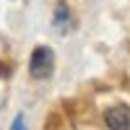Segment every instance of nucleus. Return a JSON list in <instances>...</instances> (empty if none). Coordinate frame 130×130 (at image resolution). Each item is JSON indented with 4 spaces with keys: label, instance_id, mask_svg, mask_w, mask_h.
Returning <instances> with one entry per match:
<instances>
[{
    "label": "nucleus",
    "instance_id": "nucleus-1",
    "mask_svg": "<svg viewBox=\"0 0 130 130\" xmlns=\"http://www.w3.org/2000/svg\"><path fill=\"white\" fill-rule=\"evenodd\" d=\"M52 70H55V52H52V47H47V44L34 47V52H31V57H29V73H31V78L44 81V78L52 75Z\"/></svg>",
    "mask_w": 130,
    "mask_h": 130
},
{
    "label": "nucleus",
    "instance_id": "nucleus-2",
    "mask_svg": "<svg viewBox=\"0 0 130 130\" xmlns=\"http://www.w3.org/2000/svg\"><path fill=\"white\" fill-rule=\"evenodd\" d=\"M104 125L109 130H130V107L115 104L109 109H104Z\"/></svg>",
    "mask_w": 130,
    "mask_h": 130
},
{
    "label": "nucleus",
    "instance_id": "nucleus-3",
    "mask_svg": "<svg viewBox=\"0 0 130 130\" xmlns=\"http://www.w3.org/2000/svg\"><path fill=\"white\" fill-rule=\"evenodd\" d=\"M52 26L57 29V34H65V31H70V26H73V16H70L68 3H60V5L55 8V16H52Z\"/></svg>",
    "mask_w": 130,
    "mask_h": 130
},
{
    "label": "nucleus",
    "instance_id": "nucleus-4",
    "mask_svg": "<svg viewBox=\"0 0 130 130\" xmlns=\"http://www.w3.org/2000/svg\"><path fill=\"white\" fill-rule=\"evenodd\" d=\"M10 130H29L26 117H24V115H16V117H13V122H10Z\"/></svg>",
    "mask_w": 130,
    "mask_h": 130
}]
</instances>
